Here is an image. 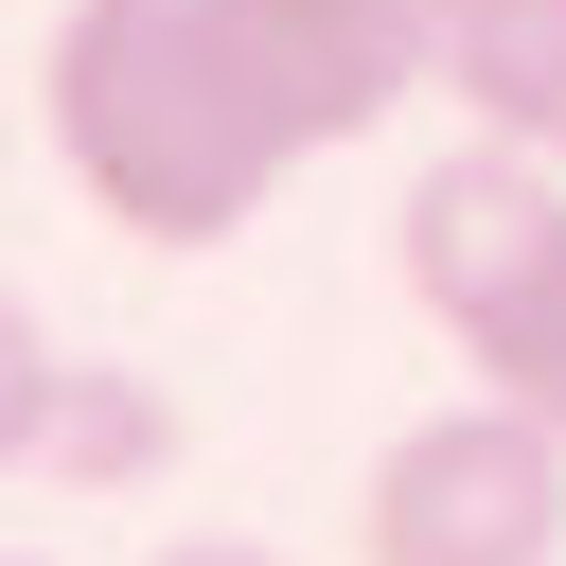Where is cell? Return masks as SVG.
<instances>
[{"label": "cell", "mask_w": 566, "mask_h": 566, "mask_svg": "<svg viewBox=\"0 0 566 566\" xmlns=\"http://www.w3.org/2000/svg\"><path fill=\"white\" fill-rule=\"evenodd\" d=\"M0 566H35V548H0Z\"/></svg>", "instance_id": "cell-10"}, {"label": "cell", "mask_w": 566, "mask_h": 566, "mask_svg": "<svg viewBox=\"0 0 566 566\" xmlns=\"http://www.w3.org/2000/svg\"><path fill=\"white\" fill-rule=\"evenodd\" d=\"M212 18H230L248 88H265V124H283L301 159H336V142H371L407 88H442V18H424V0H212Z\"/></svg>", "instance_id": "cell-4"}, {"label": "cell", "mask_w": 566, "mask_h": 566, "mask_svg": "<svg viewBox=\"0 0 566 566\" xmlns=\"http://www.w3.org/2000/svg\"><path fill=\"white\" fill-rule=\"evenodd\" d=\"M354 566H566V442L513 389L389 424L354 478Z\"/></svg>", "instance_id": "cell-2"}, {"label": "cell", "mask_w": 566, "mask_h": 566, "mask_svg": "<svg viewBox=\"0 0 566 566\" xmlns=\"http://www.w3.org/2000/svg\"><path fill=\"white\" fill-rule=\"evenodd\" d=\"M460 371H478V389H513V407H531V424L566 442V265H548V283H531V301H513V318H495V336H478Z\"/></svg>", "instance_id": "cell-7"}, {"label": "cell", "mask_w": 566, "mask_h": 566, "mask_svg": "<svg viewBox=\"0 0 566 566\" xmlns=\"http://www.w3.org/2000/svg\"><path fill=\"white\" fill-rule=\"evenodd\" d=\"M424 18H442V88L495 142H548L566 159V0H424Z\"/></svg>", "instance_id": "cell-5"}, {"label": "cell", "mask_w": 566, "mask_h": 566, "mask_svg": "<svg viewBox=\"0 0 566 566\" xmlns=\"http://www.w3.org/2000/svg\"><path fill=\"white\" fill-rule=\"evenodd\" d=\"M159 566H265V548H230V531H195V548H159Z\"/></svg>", "instance_id": "cell-9"}, {"label": "cell", "mask_w": 566, "mask_h": 566, "mask_svg": "<svg viewBox=\"0 0 566 566\" xmlns=\"http://www.w3.org/2000/svg\"><path fill=\"white\" fill-rule=\"evenodd\" d=\"M35 124H53L71 195L124 248H177V265L230 248L301 177V142L265 124V88H248V53H230L212 0H71L53 71H35Z\"/></svg>", "instance_id": "cell-1"}, {"label": "cell", "mask_w": 566, "mask_h": 566, "mask_svg": "<svg viewBox=\"0 0 566 566\" xmlns=\"http://www.w3.org/2000/svg\"><path fill=\"white\" fill-rule=\"evenodd\" d=\"M53 407H71V354H53V318L0 283V478H18V460H53Z\"/></svg>", "instance_id": "cell-8"}, {"label": "cell", "mask_w": 566, "mask_h": 566, "mask_svg": "<svg viewBox=\"0 0 566 566\" xmlns=\"http://www.w3.org/2000/svg\"><path fill=\"white\" fill-rule=\"evenodd\" d=\"M53 460H71V478H142V460H177V407H159V389H124V371H71Z\"/></svg>", "instance_id": "cell-6"}, {"label": "cell", "mask_w": 566, "mask_h": 566, "mask_svg": "<svg viewBox=\"0 0 566 566\" xmlns=\"http://www.w3.org/2000/svg\"><path fill=\"white\" fill-rule=\"evenodd\" d=\"M389 265H407V301H424V318L478 354V336H495V318H513V301L566 265V159L478 124L460 159H424V177H407V212H389Z\"/></svg>", "instance_id": "cell-3"}]
</instances>
